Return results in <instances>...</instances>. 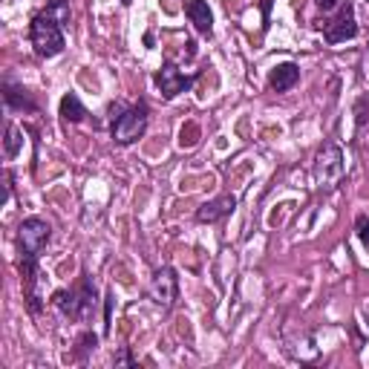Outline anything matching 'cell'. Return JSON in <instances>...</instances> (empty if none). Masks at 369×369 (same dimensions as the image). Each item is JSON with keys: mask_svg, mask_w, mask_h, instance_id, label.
Wrapping results in <instances>:
<instances>
[{"mask_svg": "<svg viewBox=\"0 0 369 369\" xmlns=\"http://www.w3.org/2000/svg\"><path fill=\"white\" fill-rule=\"evenodd\" d=\"M18 147H20V136H18V130L9 125V127H6V156H15Z\"/></svg>", "mask_w": 369, "mask_h": 369, "instance_id": "15", "label": "cell"}, {"mask_svg": "<svg viewBox=\"0 0 369 369\" xmlns=\"http://www.w3.org/2000/svg\"><path fill=\"white\" fill-rule=\"evenodd\" d=\"M116 363H133V358H130V352H127V349H121V352L116 355Z\"/></svg>", "mask_w": 369, "mask_h": 369, "instance_id": "19", "label": "cell"}, {"mask_svg": "<svg viewBox=\"0 0 369 369\" xmlns=\"http://www.w3.org/2000/svg\"><path fill=\"white\" fill-rule=\"evenodd\" d=\"M234 208H237V200L231 193H223V196H216V200L205 202L200 211H196V223H216V219L228 216Z\"/></svg>", "mask_w": 369, "mask_h": 369, "instance_id": "9", "label": "cell"}, {"mask_svg": "<svg viewBox=\"0 0 369 369\" xmlns=\"http://www.w3.org/2000/svg\"><path fill=\"white\" fill-rule=\"evenodd\" d=\"M268 12H272V0H263V18L268 20Z\"/></svg>", "mask_w": 369, "mask_h": 369, "instance_id": "20", "label": "cell"}, {"mask_svg": "<svg viewBox=\"0 0 369 369\" xmlns=\"http://www.w3.org/2000/svg\"><path fill=\"white\" fill-rule=\"evenodd\" d=\"M337 4H343V0H317V6H321L323 12H332Z\"/></svg>", "mask_w": 369, "mask_h": 369, "instance_id": "18", "label": "cell"}, {"mask_svg": "<svg viewBox=\"0 0 369 369\" xmlns=\"http://www.w3.org/2000/svg\"><path fill=\"white\" fill-rule=\"evenodd\" d=\"M6 104L9 107H18V110H35V102L27 95V90H18V87H12V84H6Z\"/></svg>", "mask_w": 369, "mask_h": 369, "instance_id": "13", "label": "cell"}, {"mask_svg": "<svg viewBox=\"0 0 369 369\" xmlns=\"http://www.w3.org/2000/svg\"><path fill=\"white\" fill-rule=\"evenodd\" d=\"M358 239L369 249V219H366V216L358 219Z\"/></svg>", "mask_w": 369, "mask_h": 369, "instance_id": "16", "label": "cell"}, {"mask_svg": "<svg viewBox=\"0 0 369 369\" xmlns=\"http://www.w3.org/2000/svg\"><path fill=\"white\" fill-rule=\"evenodd\" d=\"M121 4H125V6H130V4H133V0H121Z\"/></svg>", "mask_w": 369, "mask_h": 369, "instance_id": "21", "label": "cell"}, {"mask_svg": "<svg viewBox=\"0 0 369 369\" xmlns=\"http://www.w3.org/2000/svg\"><path fill=\"white\" fill-rule=\"evenodd\" d=\"M343 170H347V165H343L340 147H335V144L323 147L321 156H317V162H314V179L321 185H326V188H335L343 176Z\"/></svg>", "mask_w": 369, "mask_h": 369, "instance_id": "5", "label": "cell"}, {"mask_svg": "<svg viewBox=\"0 0 369 369\" xmlns=\"http://www.w3.org/2000/svg\"><path fill=\"white\" fill-rule=\"evenodd\" d=\"M156 87L162 90L165 98H176L179 92L193 87V78L185 76V72L176 64H162V69L156 72Z\"/></svg>", "mask_w": 369, "mask_h": 369, "instance_id": "8", "label": "cell"}, {"mask_svg": "<svg viewBox=\"0 0 369 369\" xmlns=\"http://www.w3.org/2000/svg\"><path fill=\"white\" fill-rule=\"evenodd\" d=\"M323 35L329 43H343L358 35V23H355V9H352V0H343L337 15L323 23Z\"/></svg>", "mask_w": 369, "mask_h": 369, "instance_id": "6", "label": "cell"}, {"mask_svg": "<svg viewBox=\"0 0 369 369\" xmlns=\"http://www.w3.org/2000/svg\"><path fill=\"white\" fill-rule=\"evenodd\" d=\"M46 12L53 15V18L61 23V27H67V23H69V4H67V0H49Z\"/></svg>", "mask_w": 369, "mask_h": 369, "instance_id": "14", "label": "cell"}, {"mask_svg": "<svg viewBox=\"0 0 369 369\" xmlns=\"http://www.w3.org/2000/svg\"><path fill=\"white\" fill-rule=\"evenodd\" d=\"M49 237H53V228H49L46 219L41 216H27L18 228V245H20V254H29V257H38L43 249Z\"/></svg>", "mask_w": 369, "mask_h": 369, "instance_id": "3", "label": "cell"}, {"mask_svg": "<svg viewBox=\"0 0 369 369\" xmlns=\"http://www.w3.org/2000/svg\"><path fill=\"white\" fill-rule=\"evenodd\" d=\"M185 15L196 27V32H202V35L214 32V12H211V6L205 4V0H188V4H185Z\"/></svg>", "mask_w": 369, "mask_h": 369, "instance_id": "11", "label": "cell"}, {"mask_svg": "<svg viewBox=\"0 0 369 369\" xmlns=\"http://www.w3.org/2000/svg\"><path fill=\"white\" fill-rule=\"evenodd\" d=\"M29 41H32L35 53H38L41 58H55V55L64 53V46H67V41H64V27H61V23H58L53 15H49L46 9H43L41 15L32 18V23H29Z\"/></svg>", "mask_w": 369, "mask_h": 369, "instance_id": "1", "label": "cell"}, {"mask_svg": "<svg viewBox=\"0 0 369 369\" xmlns=\"http://www.w3.org/2000/svg\"><path fill=\"white\" fill-rule=\"evenodd\" d=\"M147 107L144 104H136L130 110H125L116 121H113V141L116 144H133L144 136L147 130Z\"/></svg>", "mask_w": 369, "mask_h": 369, "instance_id": "2", "label": "cell"}, {"mask_svg": "<svg viewBox=\"0 0 369 369\" xmlns=\"http://www.w3.org/2000/svg\"><path fill=\"white\" fill-rule=\"evenodd\" d=\"M366 4H369V0H366Z\"/></svg>", "mask_w": 369, "mask_h": 369, "instance_id": "22", "label": "cell"}, {"mask_svg": "<svg viewBox=\"0 0 369 369\" xmlns=\"http://www.w3.org/2000/svg\"><path fill=\"white\" fill-rule=\"evenodd\" d=\"M151 298L162 306V309H170L179 298V280H176V272L174 268H159L151 280Z\"/></svg>", "mask_w": 369, "mask_h": 369, "instance_id": "7", "label": "cell"}, {"mask_svg": "<svg viewBox=\"0 0 369 369\" xmlns=\"http://www.w3.org/2000/svg\"><path fill=\"white\" fill-rule=\"evenodd\" d=\"M92 300H95V286H92V280H84L81 291H67V288H61V291L53 294V303H55L67 317H72V321L84 317V314L90 312V303H92Z\"/></svg>", "mask_w": 369, "mask_h": 369, "instance_id": "4", "label": "cell"}, {"mask_svg": "<svg viewBox=\"0 0 369 369\" xmlns=\"http://www.w3.org/2000/svg\"><path fill=\"white\" fill-rule=\"evenodd\" d=\"M113 303H116V298L110 291L107 294V306H104V332H110V323H113Z\"/></svg>", "mask_w": 369, "mask_h": 369, "instance_id": "17", "label": "cell"}, {"mask_svg": "<svg viewBox=\"0 0 369 369\" xmlns=\"http://www.w3.org/2000/svg\"><path fill=\"white\" fill-rule=\"evenodd\" d=\"M298 81H300V67L291 64V61L277 64L272 72H268V87H272L274 92H286V90H291Z\"/></svg>", "mask_w": 369, "mask_h": 369, "instance_id": "10", "label": "cell"}, {"mask_svg": "<svg viewBox=\"0 0 369 369\" xmlns=\"http://www.w3.org/2000/svg\"><path fill=\"white\" fill-rule=\"evenodd\" d=\"M84 116H87V110H84V104L78 102V95L67 92V95L61 98V118L69 121V125H76V121H81Z\"/></svg>", "mask_w": 369, "mask_h": 369, "instance_id": "12", "label": "cell"}]
</instances>
